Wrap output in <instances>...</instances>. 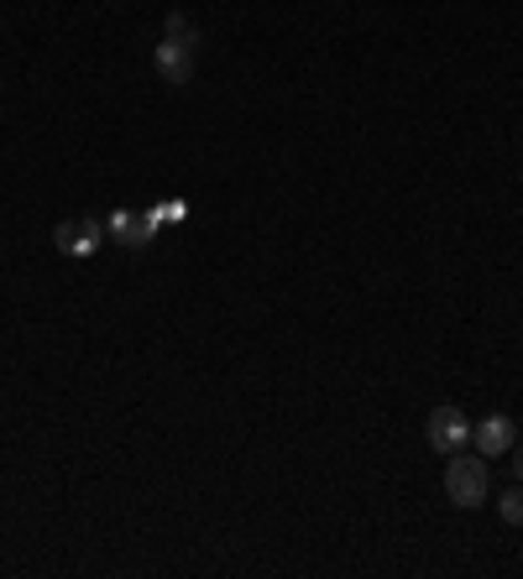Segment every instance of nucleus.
Wrapping results in <instances>:
<instances>
[{
    "instance_id": "f03ea898",
    "label": "nucleus",
    "mask_w": 523,
    "mask_h": 579,
    "mask_svg": "<svg viewBox=\"0 0 523 579\" xmlns=\"http://www.w3.org/2000/svg\"><path fill=\"white\" fill-rule=\"evenodd\" d=\"M471 444V417L461 407H434L430 413V449L455 454Z\"/></svg>"
},
{
    "instance_id": "0eeeda50",
    "label": "nucleus",
    "mask_w": 523,
    "mask_h": 579,
    "mask_svg": "<svg viewBox=\"0 0 523 579\" xmlns=\"http://www.w3.org/2000/svg\"><path fill=\"white\" fill-rule=\"evenodd\" d=\"M168 42H178V48L194 53V48H199V27H194L184 11H168Z\"/></svg>"
},
{
    "instance_id": "1a4fd4ad",
    "label": "nucleus",
    "mask_w": 523,
    "mask_h": 579,
    "mask_svg": "<svg viewBox=\"0 0 523 579\" xmlns=\"http://www.w3.org/2000/svg\"><path fill=\"white\" fill-rule=\"evenodd\" d=\"M188 215V204L184 199H168V204H157V219H184Z\"/></svg>"
},
{
    "instance_id": "9d476101",
    "label": "nucleus",
    "mask_w": 523,
    "mask_h": 579,
    "mask_svg": "<svg viewBox=\"0 0 523 579\" xmlns=\"http://www.w3.org/2000/svg\"><path fill=\"white\" fill-rule=\"evenodd\" d=\"M513 471H519V480H523V444L513 449Z\"/></svg>"
},
{
    "instance_id": "6e6552de",
    "label": "nucleus",
    "mask_w": 523,
    "mask_h": 579,
    "mask_svg": "<svg viewBox=\"0 0 523 579\" xmlns=\"http://www.w3.org/2000/svg\"><path fill=\"white\" fill-rule=\"evenodd\" d=\"M498 511H503L507 527H523V486H507L503 502H498Z\"/></svg>"
},
{
    "instance_id": "20e7f679",
    "label": "nucleus",
    "mask_w": 523,
    "mask_h": 579,
    "mask_svg": "<svg viewBox=\"0 0 523 579\" xmlns=\"http://www.w3.org/2000/svg\"><path fill=\"white\" fill-rule=\"evenodd\" d=\"M471 444H476V454L482 459H498V454L513 449V417L507 413H486L476 428H471Z\"/></svg>"
},
{
    "instance_id": "423d86ee",
    "label": "nucleus",
    "mask_w": 523,
    "mask_h": 579,
    "mask_svg": "<svg viewBox=\"0 0 523 579\" xmlns=\"http://www.w3.org/2000/svg\"><path fill=\"white\" fill-rule=\"evenodd\" d=\"M152 69H157V79H163V84L184 90L188 79H194V53H188V48H178V42H157V53H152Z\"/></svg>"
},
{
    "instance_id": "39448f33",
    "label": "nucleus",
    "mask_w": 523,
    "mask_h": 579,
    "mask_svg": "<svg viewBox=\"0 0 523 579\" xmlns=\"http://www.w3.org/2000/svg\"><path fill=\"white\" fill-rule=\"evenodd\" d=\"M105 236L115 240V246H126V251H136V246H147L152 236H157V209L142 219H131V209H115L111 225H105Z\"/></svg>"
},
{
    "instance_id": "f257e3e1",
    "label": "nucleus",
    "mask_w": 523,
    "mask_h": 579,
    "mask_svg": "<svg viewBox=\"0 0 523 579\" xmlns=\"http://www.w3.org/2000/svg\"><path fill=\"white\" fill-rule=\"evenodd\" d=\"M445 496L455 507H482L486 502V459H466L455 449L445 465Z\"/></svg>"
},
{
    "instance_id": "7ed1b4c3",
    "label": "nucleus",
    "mask_w": 523,
    "mask_h": 579,
    "mask_svg": "<svg viewBox=\"0 0 523 579\" xmlns=\"http://www.w3.org/2000/svg\"><path fill=\"white\" fill-rule=\"evenodd\" d=\"M100 240H105V230H100L94 219H69V225H58L53 230V246L63 256H74V261H84V256L100 251Z\"/></svg>"
},
{
    "instance_id": "9b49d317",
    "label": "nucleus",
    "mask_w": 523,
    "mask_h": 579,
    "mask_svg": "<svg viewBox=\"0 0 523 579\" xmlns=\"http://www.w3.org/2000/svg\"><path fill=\"white\" fill-rule=\"evenodd\" d=\"M519 178H523V167H519Z\"/></svg>"
}]
</instances>
